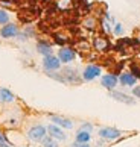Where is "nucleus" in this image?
Wrapping results in <instances>:
<instances>
[{"instance_id": "nucleus-1", "label": "nucleus", "mask_w": 140, "mask_h": 147, "mask_svg": "<svg viewBox=\"0 0 140 147\" xmlns=\"http://www.w3.org/2000/svg\"><path fill=\"white\" fill-rule=\"evenodd\" d=\"M46 137H47V127L43 126V124H34L26 132V138L32 143H41Z\"/></svg>"}, {"instance_id": "nucleus-2", "label": "nucleus", "mask_w": 140, "mask_h": 147, "mask_svg": "<svg viewBox=\"0 0 140 147\" xmlns=\"http://www.w3.org/2000/svg\"><path fill=\"white\" fill-rule=\"evenodd\" d=\"M98 135L101 140H105V141H116L122 137V132L116 127H110V126H105V127H101L98 130Z\"/></svg>"}, {"instance_id": "nucleus-3", "label": "nucleus", "mask_w": 140, "mask_h": 147, "mask_svg": "<svg viewBox=\"0 0 140 147\" xmlns=\"http://www.w3.org/2000/svg\"><path fill=\"white\" fill-rule=\"evenodd\" d=\"M101 73H102V68L99 67V65L90 64V65H87V67L84 68V71H82V80H85V82H91V80H94L96 78H99Z\"/></svg>"}, {"instance_id": "nucleus-4", "label": "nucleus", "mask_w": 140, "mask_h": 147, "mask_svg": "<svg viewBox=\"0 0 140 147\" xmlns=\"http://www.w3.org/2000/svg\"><path fill=\"white\" fill-rule=\"evenodd\" d=\"M43 68L49 73H53L61 68V61L58 59V56H53V55L44 56V59H43Z\"/></svg>"}, {"instance_id": "nucleus-5", "label": "nucleus", "mask_w": 140, "mask_h": 147, "mask_svg": "<svg viewBox=\"0 0 140 147\" xmlns=\"http://www.w3.org/2000/svg\"><path fill=\"white\" fill-rule=\"evenodd\" d=\"M117 84H119V76L114 74V73H108V74H104L101 79V85L104 86L105 90L108 91H113L117 86Z\"/></svg>"}, {"instance_id": "nucleus-6", "label": "nucleus", "mask_w": 140, "mask_h": 147, "mask_svg": "<svg viewBox=\"0 0 140 147\" xmlns=\"http://www.w3.org/2000/svg\"><path fill=\"white\" fill-rule=\"evenodd\" d=\"M49 118H50V121H52L53 124H56V126H60V127H63V129H73V126H75L73 120H70V118H67V117H63V115L50 114Z\"/></svg>"}, {"instance_id": "nucleus-7", "label": "nucleus", "mask_w": 140, "mask_h": 147, "mask_svg": "<svg viewBox=\"0 0 140 147\" xmlns=\"http://www.w3.org/2000/svg\"><path fill=\"white\" fill-rule=\"evenodd\" d=\"M46 127H47V135L52 138H55L56 141H66L67 140V135H66L63 127L56 126V124H53V123H50L49 126H46Z\"/></svg>"}, {"instance_id": "nucleus-8", "label": "nucleus", "mask_w": 140, "mask_h": 147, "mask_svg": "<svg viewBox=\"0 0 140 147\" xmlns=\"http://www.w3.org/2000/svg\"><path fill=\"white\" fill-rule=\"evenodd\" d=\"M76 58V52L72 47H61L58 52V59L61 61V64H69Z\"/></svg>"}, {"instance_id": "nucleus-9", "label": "nucleus", "mask_w": 140, "mask_h": 147, "mask_svg": "<svg viewBox=\"0 0 140 147\" xmlns=\"http://www.w3.org/2000/svg\"><path fill=\"white\" fill-rule=\"evenodd\" d=\"M18 35V28L12 23H8L2 26V29H0V36L2 38H6V40H9V38H14Z\"/></svg>"}, {"instance_id": "nucleus-10", "label": "nucleus", "mask_w": 140, "mask_h": 147, "mask_svg": "<svg viewBox=\"0 0 140 147\" xmlns=\"http://www.w3.org/2000/svg\"><path fill=\"white\" fill-rule=\"evenodd\" d=\"M119 84L122 86H134L137 84V78L131 71H123L119 76Z\"/></svg>"}, {"instance_id": "nucleus-11", "label": "nucleus", "mask_w": 140, "mask_h": 147, "mask_svg": "<svg viewBox=\"0 0 140 147\" xmlns=\"http://www.w3.org/2000/svg\"><path fill=\"white\" fill-rule=\"evenodd\" d=\"M93 47L98 52H107L110 49V41L105 36H96L93 41Z\"/></svg>"}, {"instance_id": "nucleus-12", "label": "nucleus", "mask_w": 140, "mask_h": 147, "mask_svg": "<svg viewBox=\"0 0 140 147\" xmlns=\"http://www.w3.org/2000/svg\"><path fill=\"white\" fill-rule=\"evenodd\" d=\"M61 74H63L64 80H66V84H79V82H81L79 76H78L76 71H75V70H72V68H64V71H63Z\"/></svg>"}, {"instance_id": "nucleus-13", "label": "nucleus", "mask_w": 140, "mask_h": 147, "mask_svg": "<svg viewBox=\"0 0 140 147\" xmlns=\"http://www.w3.org/2000/svg\"><path fill=\"white\" fill-rule=\"evenodd\" d=\"M111 97H113L114 100H117V102L126 103V105H134V103H136V100H134L131 96L123 94V92H120V91H114V90H113V91H111Z\"/></svg>"}, {"instance_id": "nucleus-14", "label": "nucleus", "mask_w": 140, "mask_h": 147, "mask_svg": "<svg viewBox=\"0 0 140 147\" xmlns=\"http://www.w3.org/2000/svg\"><path fill=\"white\" fill-rule=\"evenodd\" d=\"M15 100V96L8 88H0V103H12Z\"/></svg>"}, {"instance_id": "nucleus-15", "label": "nucleus", "mask_w": 140, "mask_h": 147, "mask_svg": "<svg viewBox=\"0 0 140 147\" xmlns=\"http://www.w3.org/2000/svg\"><path fill=\"white\" fill-rule=\"evenodd\" d=\"M37 50H38V53H41L43 56L52 55V47H50L49 42H46V41H40L38 44H37Z\"/></svg>"}, {"instance_id": "nucleus-16", "label": "nucleus", "mask_w": 140, "mask_h": 147, "mask_svg": "<svg viewBox=\"0 0 140 147\" xmlns=\"http://www.w3.org/2000/svg\"><path fill=\"white\" fill-rule=\"evenodd\" d=\"M75 141H76V143H90L91 141V134L79 129L76 132V135H75Z\"/></svg>"}, {"instance_id": "nucleus-17", "label": "nucleus", "mask_w": 140, "mask_h": 147, "mask_svg": "<svg viewBox=\"0 0 140 147\" xmlns=\"http://www.w3.org/2000/svg\"><path fill=\"white\" fill-rule=\"evenodd\" d=\"M60 141H56L55 138H52V137H49V135H47V137L44 138L41 141V146L43 147H60Z\"/></svg>"}, {"instance_id": "nucleus-18", "label": "nucleus", "mask_w": 140, "mask_h": 147, "mask_svg": "<svg viewBox=\"0 0 140 147\" xmlns=\"http://www.w3.org/2000/svg\"><path fill=\"white\" fill-rule=\"evenodd\" d=\"M84 26H85L87 29L93 30V29L96 28V18H93V17H88V18H85V21H84Z\"/></svg>"}, {"instance_id": "nucleus-19", "label": "nucleus", "mask_w": 140, "mask_h": 147, "mask_svg": "<svg viewBox=\"0 0 140 147\" xmlns=\"http://www.w3.org/2000/svg\"><path fill=\"white\" fill-rule=\"evenodd\" d=\"M0 147H14L12 143H9V140L6 138V135L0 132Z\"/></svg>"}, {"instance_id": "nucleus-20", "label": "nucleus", "mask_w": 140, "mask_h": 147, "mask_svg": "<svg viewBox=\"0 0 140 147\" xmlns=\"http://www.w3.org/2000/svg\"><path fill=\"white\" fill-rule=\"evenodd\" d=\"M8 21H9V14L6 12L5 9H0V24H8Z\"/></svg>"}, {"instance_id": "nucleus-21", "label": "nucleus", "mask_w": 140, "mask_h": 147, "mask_svg": "<svg viewBox=\"0 0 140 147\" xmlns=\"http://www.w3.org/2000/svg\"><path fill=\"white\" fill-rule=\"evenodd\" d=\"M81 130H85V132H90L91 134V130H93V124L91 123H88V121H84L82 124H81V127H79Z\"/></svg>"}, {"instance_id": "nucleus-22", "label": "nucleus", "mask_w": 140, "mask_h": 147, "mask_svg": "<svg viewBox=\"0 0 140 147\" xmlns=\"http://www.w3.org/2000/svg\"><path fill=\"white\" fill-rule=\"evenodd\" d=\"M131 73L136 76L137 79H140V67L137 64H131Z\"/></svg>"}, {"instance_id": "nucleus-23", "label": "nucleus", "mask_w": 140, "mask_h": 147, "mask_svg": "<svg viewBox=\"0 0 140 147\" xmlns=\"http://www.w3.org/2000/svg\"><path fill=\"white\" fill-rule=\"evenodd\" d=\"M70 147H91V146H90V143H76V141H73Z\"/></svg>"}, {"instance_id": "nucleus-24", "label": "nucleus", "mask_w": 140, "mask_h": 147, "mask_svg": "<svg viewBox=\"0 0 140 147\" xmlns=\"http://www.w3.org/2000/svg\"><path fill=\"white\" fill-rule=\"evenodd\" d=\"M133 96L140 99V85L139 86H133Z\"/></svg>"}, {"instance_id": "nucleus-25", "label": "nucleus", "mask_w": 140, "mask_h": 147, "mask_svg": "<svg viewBox=\"0 0 140 147\" xmlns=\"http://www.w3.org/2000/svg\"><path fill=\"white\" fill-rule=\"evenodd\" d=\"M114 34H116V35H122V34H123V28H122V24H116V28H114Z\"/></svg>"}, {"instance_id": "nucleus-26", "label": "nucleus", "mask_w": 140, "mask_h": 147, "mask_svg": "<svg viewBox=\"0 0 140 147\" xmlns=\"http://www.w3.org/2000/svg\"><path fill=\"white\" fill-rule=\"evenodd\" d=\"M23 147H28V146H23Z\"/></svg>"}]
</instances>
